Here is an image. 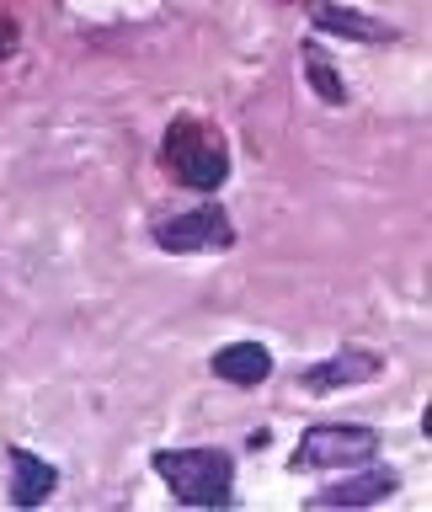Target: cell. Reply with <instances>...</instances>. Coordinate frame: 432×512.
<instances>
[{"mask_svg": "<svg viewBox=\"0 0 432 512\" xmlns=\"http://www.w3.org/2000/svg\"><path fill=\"white\" fill-rule=\"evenodd\" d=\"M315 27L342 32V38H352V43H390L395 38V27H384L363 11H347V6H315Z\"/></svg>", "mask_w": 432, "mask_h": 512, "instance_id": "9", "label": "cell"}, {"mask_svg": "<svg viewBox=\"0 0 432 512\" xmlns=\"http://www.w3.org/2000/svg\"><path fill=\"white\" fill-rule=\"evenodd\" d=\"M155 470L187 507H230L235 496L230 454H214V448H166L155 454Z\"/></svg>", "mask_w": 432, "mask_h": 512, "instance_id": "1", "label": "cell"}, {"mask_svg": "<svg viewBox=\"0 0 432 512\" xmlns=\"http://www.w3.org/2000/svg\"><path fill=\"white\" fill-rule=\"evenodd\" d=\"M59 486V475H54V464L38 459V454H27V448H11V502L16 507H38L48 502Z\"/></svg>", "mask_w": 432, "mask_h": 512, "instance_id": "6", "label": "cell"}, {"mask_svg": "<svg viewBox=\"0 0 432 512\" xmlns=\"http://www.w3.org/2000/svg\"><path fill=\"white\" fill-rule=\"evenodd\" d=\"M150 235H155V246H166V251H214V246H230V240H235L230 219H224V208H214V203L160 219Z\"/></svg>", "mask_w": 432, "mask_h": 512, "instance_id": "4", "label": "cell"}, {"mask_svg": "<svg viewBox=\"0 0 432 512\" xmlns=\"http://www.w3.org/2000/svg\"><path fill=\"white\" fill-rule=\"evenodd\" d=\"M395 491V475L390 470H358L347 480H336L315 496V507H368V502H384Z\"/></svg>", "mask_w": 432, "mask_h": 512, "instance_id": "7", "label": "cell"}, {"mask_svg": "<svg viewBox=\"0 0 432 512\" xmlns=\"http://www.w3.org/2000/svg\"><path fill=\"white\" fill-rule=\"evenodd\" d=\"M160 155H166V171L176 176V182L198 187V192H214L224 176H230V150H224V139L198 118H176L166 128Z\"/></svg>", "mask_w": 432, "mask_h": 512, "instance_id": "2", "label": "cell"}, {"mask_svg": "<svg viewBox=\"0 0 432 512\" xmlns=\"http://www.w3.org/2000/svg\"><path fill=\"white\" fill-rule=\"evenodd\" d=\"M379 454V432L358 422H320L299 438L294 470H352Z\"/></svg>", "mask_w": 432, "mask_h": 512, "instance_id": "3", "label": "cell"}, {"mask_svg": "<svg viewBox=\"0 0 432 512\" xmlns=\"http://www.w3.org/2000/svg\"><path fill=\"white\" fill-rule=\"evenodd\" d=\"M214 374L224 384H262L272 374V352L262 342H230L214 352Z\"/></svg>", "mask_w": 432, "mask_h": 512, "instance_id": "8", "label": "cell"}, {"mask_svg": "<svg viewBox=\"0 0 432 512\" xmlns=\"http://www.w3.org/2000/svg\"><path fill=\"white\" fill-rule=\"evenodd\" d=\"M374 374H379V358H374V352L347 347V352H336V358H326V363L304 368L299 384H304L310 395H331V390H352V384H368Z\"/></svg>", "mask_w": 432, "mask_h": 512, "instance_id": "5", "label": "cell"}, {"mask_svg": "<svg viewBox=\"0 0 432 512\" xmlns=\"http://www.w3.org/2000/svg\"><path fill=\"white\" fill-rule=\"evenodd\" d=\"M304 70H310V80H315V91L326 96V102H347V86H342V75H336L331 64L320 59V48H310V54H304Z\"/></svg>", "mask_w": 432, "mask_h": 512, "instance_id": "10", "label": "cell"}]
</instances>
